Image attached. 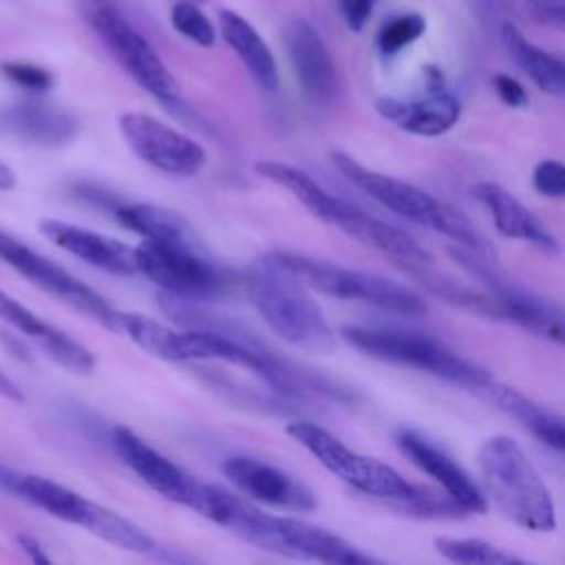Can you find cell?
Wrapping results in <instances>:
<instances>
[{
	"instance_id": "4",
	"label": "cell",
	"mask_w": 565,
	"mask_h": 565,
	"mask_svg": "<svg viewBox=\"0 0 565 565\" xmlns=\"http://www.w3.org/2000/svg\"><path fill=\"white\" fill-rule=\"evenodd\" d=\"M0 486L26 503L44 510L46 514L79 525L119 550L150 556L159 547L157 541L130 519L46 477L15 472L7 466H0Z\"/></svg>"
},
{
	"instance_id": "13",
	"label": "cell",
	"mask_w": 565,
	"mask_h": 565,
	"mask_svg": "<svg viewBox=\"0 0 565 565\" xmlns=\"http://www.w3.org/2000/svg\"><path fill=\"white\" fill-rule=\"evenodd\" d=\"M119 130L130 150L148 166L172 174L194 177L203 170L207 154L199 141L146 113H124Z\"/></svg>"
},
{
	"instance_id": "32",
	"label": "cell",
	"mask_w": 565,
	"mask_h": 565,
	"mask_svg": "<svg viewBox=\"0 0 565 565\" xmlns=\"http://www.w3.org/2000/svg\"><path fill=\"white\" fill-rule=\"evenodd\" d=\"M0 73L13 82L15 86L29 90V93H46L53 86V73L46 71L44 66L31 64V62H2L0 64Z\"/></svg>"
},
{
	"instance_id": "24",
	"label": "cell",
	"mask_w": 565,
	"mask_h": 565,
	"mask_svg": "<svg viewBox=\"0 0 565 565\" xmlns=\"http://www.w3.org/2000/svg\"><path fill=\"white\" fill-rule=\"evenodd\" d=\"M475 391L479 393L481 399H486L488 404L499 408L510 419L519 422L527 433H532L547 448H552L556 452H561L565 448L563 419L558 415H554L552 411L539 406L527 395L519 393L512 386L499 384L497 380H488L486 384H481Z\"/></svg>"
},
{
	"instance_id": "37",
	"label": "cell",
	"mask_w": 565,
	"mask_h": 565,
	"mask_svg": "<svg viewBox=\"0 0 565 565\" xmlns=\"http://www.w3.org/2000/svg\"><path fill=\"white\" fill-rule=\"evenodd\" d=\"M15 543L20 545V550H22L33 563H51V556L46 554V550L42 547V543H40L35 536H31V534H26V532H20V534H15Z\"/></svg>"
},
{
	"instance_id": "35",
	"label": "cell",
	"mask_w": 565,
	"mask_h": 565,
	"mask_svg": "<svg viewBox=\"0 0 565 565\" xmlns=\"http://www.w3.org/2000/svg\"><path fill=\"white\" fill-rule=\"evenodd\" d=\"M380 0H340L338 7H340V13H342V20L344 24L351 29V31H362L375 9Z\"/></svg>"
},
{
	"instance_id": "25",
	"label": "cell",
	"mask_w": 565,
	"mask_h": 565,
	"mask_svg": "<svg viewBox=\"0 0 565 565\" xmlns=\"http://www.w3.org/2000/svg\"><path fill=\"white\" fill-rule=\"evenodd\" d=\"M218 26L223 33V40L230 44V49L236 53V57L243 62L252 79L263 90H276L278 86V66L276 57L260 38V33L238 13L225 9L218 15Z\"/></svg>"
},
{
	"instance_id": "29",
	"label": "cell",
	"mask_w": 565,
	"mask_h": 565,
	"mask_svg": "<svg viewBox=\"0 0 565 565\" xmlns=\"http://www.w3.org/2000/svg\"><path fill=\"white\" fill-rule=\"evenodd\" d=\"M435 550L452 561V563H463V565H510V563H523L519 556L503 552L501 547L481 541V539H457V536H435L433 541Z\"/></svg>"
},
{
	"instance_id": "10",
	"label": "cell",
	"mask_w": 565,
	"mask_h": 565,
	"mask_svg": "<svg viewBox=\"0 0 565 565\" xmlns=\"http://www.w3.org/2000/svg\"><path fill=\"white\" fill-rule=\"evenodd\" d=\"M137 274L152 280L161 294L207 300L227 289V276L199 245L143 241L135 247Z\"/></svg>"
},
{
	"instance_id": "15",
	"label": "cell",
	"mask_w": 565,
	"mask_h": 565,
	"mask_svg": "<svg viewBox=\"0 0 565 565\" xmlns=\"http://www.w3.org/2000/svg\"><path fill=\"white\" fill-rule=\"evenodd\" d=\"M113 446L119 459L157 494L163 499L185 505L190 510L196 508L201 494V481L192 479L185 470H181L172 459L143 441L135 430L126 426L113 428Z\"/></svg>"
},
{
	"instance_id": "39",
	"label": "cell",
	"mask_w": 565,
	"mask_h": 565,
	"mask_svg": "<svg viewBox=\"0 0 565 565\" xmlns=\"http://www.w3.org/2000/svg\"><path fill=\"white\" fill-rule=\"evenodd\" d=\"M15 183H18V177H15L13 168L0 161V190H13Z\"/></svg>"
},
{
	"instance_id": "7",
	"label": "cell",
	"mask_w": 565,
	"mask_h": 565,
	"mask_svg": "<svg viewBox=\"0 0 565 565\" xmlns=\"http://www.w3.org/2000/svg\"><path fill=\"white\" fill-rule=\"evenodd\" d=\"M269 256L311 291L342 300H358L397 316L426 313V300L415 289L397 280L360 269L340 267L327 260H316L311 256L287 249L269 252Z\"/></svg>"
},
{
	"instance_id": "12",
	"label": "cell",
	"mask_w": 565,
	"mask_h": 565,
	"mask_svg": "<svg viewBox=\"0 0 565 565\" xmlns=\"http://www.w3.org/2000/svg\"><path fill=\"white\" fill-rule=\"evenodd\" d=\"M0 260H4L9 267H13L20 276L29 278L33 285L44 289L46 294L60 298L68 307L82 311L84 316L102 322L106 329H110V320L115 313V307L106 302L104 296H99L93 287L75 278L71 271H66L55 260L46 258L44 254L31 249L15 236L0 230Z\"/></svg>"
},
{
	"instance_id": "3",
	"label": "cell",
	"mask_w": 565,
	"mask_h": 565,
	"mask_svg": "<svg viewBox=\"0 0 565 565\" xmlns=\"http://www.w3.org/2000/svg\"><path fill=\"white\" fill-rule=\"evenodd\" d=\"M477 461L488 494L510 521L530 532H552L556 527V505L550 488L512 437H488L477 450Z\"/></svg>"
},
{
	"instance_id": "36",
	"label": "cell",
	"mask_w": 565,
	"mask_h": 565,
	"mask_svg": "<svg viewBox=\"0 0 565 565\" xmlns=\"http://www.w3.org/2000/svg\"><path fill=\"white\" fill-rule=\"evenodd\" d=\"M494 90L499 99L510 108H523L527 104L525 88L512 75H505V73L494 75Z\"/></svg>"
},
{
	"instance_id": "33",
	"label": "cell",
	"mask_w": 565,
	"mask_h": 565,
	"mask_svg": "<svg viewBox=\"0 0 565 565\" xmlns=\"http://www.w3.org/2000/svg\"><path fill=\"white\" fill-rule=\"evenodd\" d=\"M532 183L539 194L561 199L565 194V166L556 159H543L532 172Z\"/></svg>"
},
{
	"instance_id": "31",
	"label": "cell",
	"mask_w": 565,
	"mask_h": 565,
	"mask_svg": "<svg viewBox=\"0 0 565 565\" xmlns=\"http://www.w3.org/2000/svg\"><path fill=\"white\" fill-rule=\"evenodd\" d=\"M426 31V20L419 13H404L386 22L377 33V49L384 55H395Z\"/></svg>"
},
{
	"instance_id": "21",
	"label": "cell",
	"mask_w": 565,
	"mask_h": 565,
	"mask_svg": "<svg viewBox=\"0 0 565 565\" xmlns=\"http://www.w3.org/2000/svg\"><path fill=\"white\" fill-rule=\"evenodd\" d=\"M335 227L342 230L347 236L391 256L404 269L428 267L433 263V254L426 247H422L408 232L366 214L353 203H349L344 214L338 218Z\"/></svg>"
},
{
	"instance_id": "6",
	"label": "cell",
	"mask_w": 565,
	"mask_h": 565,
	"mask_svg": "<svg viewBox=\"0 0 565 565\" xmlns=\"http://www.w3.org/2000/svg\"><path fill=\"white\" fill-rule=\"evenodd\" d=\"M340 335L351 347L375 360L411 366L444 382H450L455 386L475 391L488 380H492V375L483 366L461 358L439 340L428 338L424 333L349 324L340 331Z\"/></svg>"
},
{
	"instance_id": "11",
	"label": "cell",
	"mask_w": 565,
	"mask_h": 565,
	"mask_svg": "<svg viewBox=\"0 0 565 565\" xmlns=\"http://www.w3.org/2000/svg\"><path fill=\"white\" fill-rule=\"evenodd\" d=\"M450 256L492 294L497 305V320L514 322L525 331L556 344L563 342V313L556 302L501 280L492 267L486 265L483 256L468 247H450Z\"/></svg>"
},
{
	"instance_id": "14",
	"label": "cell",
	"mask_w": 565,
	"mask_h": 565,
	"mask_svg": "<svg viewBox=\"0 0 565 565\" xmlns=\"http://www.w3.org/2000/svg\"><path fill=\"white\" fill-rule=\"evenodd\" d=\"M223 475L249 501L289 512H311L316 508L313 492L300 479L265 459L232 455L223 461Z\"/></svg>"
},
{
	"instance_id": "23",
	"label": "cell",
	"mask_w": 565,
	"mask_h": 565,
	"mask_svg": "<svg viewBox=\"0 0 565 565\" xmlns=\"http://www.w3.org/2000/svg\"><path fill=\"white\" fill-rule=\"evenodd\" d=\"M375 110L399 130L419 137H439L448 132L461 117L459 99L446 90H433L415 102L380 97L375 102Z\"/></svg>"
},
{
	"instance_id": "1",
	"label": "cell",
	"mask_w": 565,
	"mask_h": 565,
	"mask_svg": "<svg viewBox=\"0 0 565 565\" xmlns=\"http://www.w3.org/2000/svg\"><path fill=\"white\" fill-rule=\"evenodd\" d=\"M194 512L216 525H223L243 541L282 556L327 565L375 563L373 556L360 552L342 536L302 519L269 514L256 508L243 494L225 490L216 483H201V497Z\"/></svg>"
},
{
	"instance_id": "27",
	"label": "cell",
	"mask_w": 565,
	"mask_h": 565,
	"mask_svg": "<svg viewBox=\"0 0 565 565\" xmlns=\"http://www.w3.org/2000/svg\"><path fill=\"white\" fill-rule=\"evenodd\" d=\"M115 218L130 232L154 243L199 245L194 227L174 210L154 203H121L113 207Z\"/></svg>"
},
{
	"instance_id": "19",
	"label": "cell",
	"mask_w": 565,
	"mask_h": 565,
	"mask_svg": "<svg viewBox=\"0 0 565 565\" xmlns=\"http://www.w3.org/2000/svg\"><path fill=\"white\" fill-rule=\"evenodd\" d=\"M0 320L18 329L22 335L33 340L55 364L73 371V373H90L95 369L93 353L79 344L75 338L53 327L35 311L24 307L20 300L0 289Z\"/></svg>"
},
{
	"instance_id": "17",
	"label": "cell",
	"mask_w": 565,
	"mask_h": 565,
	"mask_svg": "<svg viewBox=\"0 0 565 565\" xmlns=\"http://www.w3.org/2000/svg\"><path fill=\"white\" fill-rule=\"evenodd\" d=\"M285 46L294 75L305 95L316 104H329L338 95V68L311 22L294 18L285 29Z\"/></svg>"
},
{
	"instance_id": "22",
	"label": "cell",
	"mask_w": 565,
	"mask_h": 565,
	"mask_svg": "<svg viewBox=\"0 0 565 565\" xmlns=\"http://www.w3.org/2000/svg\"><path fill=\"white\" fill-rule=\"evenodd\" d=\"M475 201H479L492 216L499 234L508 238H519L541 247L543 252H558V241L550 232V227L534 216L514 194H510L503 185L492 181H481L472 188Z\"/></svg>"
},
{
	"instance_id": "18",
	"label": "cell",
	"mask_w": 565,
	"mask_h": 565,
	"mask_svg": "<svg viewBox=\"0 0 565 565\" xmlns=\"http://www.w3.org/2000/svg\"><path fill=\"white\" fill-rule=\"evenodd\" d=\"M77 130V117L57 104L26 99L0 106V135L22 143L57 148L73 141Z\"/></svg>"
},
{
	"instance_id": "20",
	"label": "cell",
	"mask_w": 565,
	"mask_h": 565,
	"mask_svg": "<svg viewBox=\"0 0 565 565\" xmlns=\"http://www.w3.org/2000/svg\"><path fill=\"white\" fill-rule=\"evenodd\" d=\"M40 232L62 247L64 252L73 254L75 258L104 269L108 274L117 276H132L137 274V260H135V247L106 236L97 234L93 230L57 221V218H44L40 221Z\"/></svg>"
},
{
	"instance_id": "28",
	"label": "cell",
	"mask_w": 565,
	"mask_h": 565,
	"mask_svg": "<svg viewBox=\"0 0 565 565\" xmlns=\"http://www.w3.org/2000/svg\"><path fill=\"white\" fill-rule=\"evenodd\" d=\"M503 44L516 66L541 88L554 97H563L565 93V66L561 57L539 49L530 40H525L512 24H503L501 29Z\"/></svg>"
},
{
	"instance_id": "34",
	"label": "cell",
	"mask_w": 565,
	"mask_h": 565,
	"mask_svg": "<svg viewBox=\"0 0 565 565\" xmlns=\"http://www.w3.org/2000/svg\"><path fill=\"white\" fill-rule=\"evenodd\" d=\"M523 9L541 24L561 29L565 24V0H521Z\"/></svg>"
},
{
	"instance_id": "30",
	"label": "cell",
	"mask_w": 565,
	"mask_h": 565,
	"mask_svg": "<svg viewBox=\"0 0 565 565\" xmlns=\"http://www.w3.org/2000/svg\"><path fill=\"white\" fill-rule=\"evenodd\" d=\"M170 22L174 31H179L185 40L194 42L196 46H203V49L214 46L216 31L207 20V15L194 2H188V0L177 2L170 9Z\"/></svg>"
},
{
	"instance_id": "9",
	"label": "cell",
	"mask_w": 565,
	"mask_h": 565,
	"mask_svg": "<svg viewBox=\"0 0 565 565\" xmlns=\"http://www.w3.org/2000/svg\"><path fill=\"white\" fill-rule=\"evenodd\" d=\"M287 435L309 450L331 475L364 494L384 499L388 505L406 501L417 490L415 483L406 481L388 463L351 450L344 441L313 422H291Z\"/></svg>"
},
{
	"instance_id": "16",
	"label": "cell",
	"mask_w": 565,
	"mask_h": 565,
	"mask_svg": "<svg viewBox=\"0 0 565 565\" xmlns=\"http://www.w3.org/2000/svg\"><path fill=\"white\" fill-rule=\"evenodd\" d=\"M399 452L422 472L433 477L439 488L457 501L468 514H483L488 510V497L477 481L439 446L428 441L417 430L404 428L395 437Z\"/></svg>"
},
{
	"instance_id": "26",
	"label": "cell",
	"mask_w": 565,
	"mask_h": 565,
	"mask_svg": "<svg viewBox=\"0 0 565 565\" xmlns=\"http://www.w3.org/2000/svg\"><path fill=\"white\" fill-rule=\"evenodd\" d=\"M254 170L260 177H265L267 181L278 183L280 188L289 190L316 218H320L329 225H333V221L338 218V214L347 205V199H342L338 194H331L309 172H305V170H300L291 163L263 159V161L254 163Z\"/></svg>"
},
{
	"instance_id": "38",
	"label": "cell",
	"mask_w": 565,
	"mask_h": 565,
	"mask_svg": "<svg viewBox=\"0 0 565 565\" xmlns=\"http://www.w3.org/2000/svg\"><path fill=\"white\" fill-rule=\"evenodd\" d=\"M0 395L11 402H24L22 388L18 386V382L13 377H9V373H4L2 366H0Z\"/></svg>"
},
{
	"instance_id": "8",
	"label": "cell",
	"mask_w": 565,
	"mask_h": 565,
	"mask_svg": "<svg viewBox=\"0 0 565 565\" xmlns=\"http://www.w3.org/2000/svg\"><path fill=\"white\" fill-rule=\"evenodd\" d=\"M82 15L119 66L157 102L179 104V86L150 42L126 20L115 0H82Z\"/></svg>"
},
{
	"instance_id": "40",
	"label": "cell",
	"mask_w": 565,
	"mask_h": 565,
	"mask_svg": "<svg viewBox=\"0 0 565 565\" xmlns=\"http://www.w3.org/2000/svg\"><path fill=\"white\" fill-rule=\"evenodd\" d=\"M188 2H194V4H199V2H205V0H188Z\"/></svg>"
},
{
	"instance_id": "5",
	"label": "cell",
	"mask_w": 565,
	"mask_h": 565,
	"mask_svg": "<svg viewBox=\"0 0 565 565\" xmlns=\"http://www.w3.org/2000/svg\"><path fill=\"white\" fill-rule=\"evenodd\" d=\"M331 163L333 168L358 190L369 194L373 201L384 205L386 210L422 225L428 227L437 234L448 236L461 247H468L481 256H488V241L479 234V230L470 223L468 216L450 207L448 203L435 199L433 194L424 192L422 188L406 183L402 179L382 174L377 170H371L355 161L353 157L344 152H331Z\"/></svg>"
},
{
	"instance_id": "2",
	"label": "cell",
	"mask_w": 565,
	"mask_h": 565,
	"mask_svg": "<svg viewBox=\"0 0 565 565\" xmlns=\"http://www.w3.org/2000/svg\"><path fill=\"white\" fill-rule=\"evenodd\" d=\"M245 287L254 309L280 340L305 353H333L335 333L311 298L309 287L280 267L269 254L252 263Z\"/></svg>"
}]
</instances>
